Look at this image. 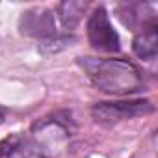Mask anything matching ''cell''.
<instances>
[{"label": "cell", "mask_w": 158, "mask_h": 158, "mask_svg": "<svg viewBox=\"0 0 158 158\" xmlns=\"http://www.w3.org/2000/svg\"><path fill=\"white\" fill-rule=\"evenodd\" d=\"M71 41H73V37H71V35H54V37H48V39H45V41H41L39 50H41V52H45V54L60 52V50H63Z\"/></svg>", "instance_id": "8"}, {"label": "cell", "mask_w": 158, "mask_h": 158, "mask_svg": "<svg viewBox=\"0 0 158 158\" xmlns=\"http://www.w3.org/2000/svg\"><path fill=\"white\" fill-rule=\"evenodd\" d=\"M88 39L93 48L101 52H117L119 47V35L114 30L108 13L104 8H97L88 21Z\"/></svg>", "instance_id": "3"}, {"label": "cell", "mask_w": 158, "mask_h": 158, "mask_svg": "<svg viewBox=\"0 0 158 158\" xmlns=\"http://www.w3.org/2000/svg\"><path fill=\"white\" fill-rule=\"evenodd\" d=\"M2 119H4V112L0 110V123H2Z\"/></svg>", "instance_id": "9"}, {"label": "cell", "mask_w": 158, "mask_h": 158, "mask_svg": "<svg viewBox=\"0 0 158 158\" xmlns=\"http://www.w3.org/2000/svg\"><path fill=\"white\" fill-rule=\"evenodd\" d=\"M86 10H88V2H74V0H65V2H61L58 6L61 26L65 30H73L78 23H80Z\"/></svg>", "instance_id": "7"}, {"label": "cell", "mask_w": 158, "mask_h": 158, "mask_svg": "<svg viewBox=\"0 0 158 158\" xmlns=\"http://www.w3.org/2000/svg\"><path fill=\"white\" fill-rule=\"evenodd\" d=\"M80 65L89 74L97 89L110 95H128L143 89L145 82L139 69L125 60H93L80 58Z\"/></svg>", "instance_id": "1"}, {"label": "cell", "mask_w": 158, "mask_h": 158, "mask_svg": "<svg viewBox=\"0 0 158 158\" xmlns=\"http://www.w3.org/2000/svg\"><path fill=\"white\" fill-rule=\"evenodd\" d=\"M19 30L24 35L39 37L43 41L58 35L56 34V17L50 10H45V8H34V10L24 11L19 19Z\"/></svg>", "instance_id": "4"}, {"label": "cell", "mask_w": 158, "mask_h": 158, "mask_svg": "<svg viewBox=\"0 0 158 158\" xmlns=\"http://www.w3.org/2000/svg\"><path fill=\"white\" fill-rule=\"evenodd\" d=\"M132 48H134V54L141 60H154L156 58V54H158V34H156L154 23L143 26V30L132 41Z\"/></svg>", "instance_id": "6"}, {"label": "cell", "mask_w": 158, "mask_h": 158, "mask_svg": "<svg viewBox=\"0 0 158 158\" xmlns=\"http://www.w3.org/2000/svg\"><path fill=\"white\" fill-rule=\"evenodd\" d=\"M0 158H47V152L34 139L11 138L0 145Z\"/></svg>", "instance_id": "5"}, {"label": "cell", "mask_w": 158, "mask_h": 158, "mask_svg": "<svg viewBox=\"0 0 158 158\" xmlns=\"http://www.w3.org/2000/svg\"><path fill=\"white\" fill-rule=\"evenodd\" d=\"M154 112V104L147 99L119 101V102H99L91 108V115L101 125H115L127 119L147 115Z\"/></svg>", "instance_id": "2"}]
</instances>
